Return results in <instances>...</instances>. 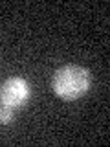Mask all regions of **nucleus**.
<instances>
[{"label": "nucleus", "instance_id": "obj_1", "mask_svg": "<svg viewBox=\"0 0 110 147\" xmlns=\"http://www.w3.org/2000/svg\"><path fill=\"white\" fill-rule=\"evenodd\" d=\"M92 85V76L86 68L77 66V64H66V66L59 68L53 76V92L61 99L73 101L79 99L88 92Z\"/></svg>", "mask_w": 110, "mask_h": 147}, {"label": "nucleus", "instance_id": "obj_3", "mask_svg": "<svg viewBox=\"0 0 110 147\" xmlns=\"http://www.w3.org/2000/svg\"><path fill=\"white\" fill-rule=\"evenodd\" d=\"M13 119V109L2 105L0 107V123H9Z\"/></svg>", "mask_w": 110, "mask_h": 147}, {"label": "nucleus", "instance_id": "obj_2", "mask_svg": "<svg viewBox=\"0 0 110 147\" xmlns=\"http://www.w3.org/2000/svg\"><path fill=\"white\" fill-rule=\"evenodd\" d=\"M31 96V88L30 83L22 77H9L4 81L2 90H0V99L6 107L11 109H18L30 99Z\"/></svg>", "mask_w": 110, "mask_h": 147}]
</instances>
